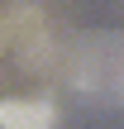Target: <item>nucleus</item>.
I'll use <instances>...</instances> for the list:
<instances>
[{
    "label": "nucleus",
    "instance_id": "f257e3e1",
    "mask_svg": "<svg viewBox=\"0 0 124 129\" xmlns=\"http://www.w3.org/2000/svg\"><path fill=\"white\" fill-rule=\"evenodd\" d=\"M57 105L43 96H10L0 101V129H53Z\"/></svg>",
    "mask_w": 124,
    "mask_h": 129
},
{
    "label": "nucleus",
    "instance_id": "f03ea898",
    "mask_svg": "<svg viewBox=\"0 0 124 129\" xmlns=\"http://www.w3.org/2000/svg\"><path fill=\"white\" fill-rule=\"evenodd\" d=\"M115 101H124V62H119V81H115Z\"/></svg>",
    "mask_w": 124,
    "mask_h": 129
},
{
    "label": "nucleus",
    "instance_id": "7ed1b4c3",
    "mask_svg": "<svg viewBox=\"0 0 124 129\" xmlns=\"http://www.w3.org/2000/svg\"><path fill=\"white\" fill-rule=\"evenodd\" d=\"M5 38H10V24L0 19V53H5Z\"/></svg>",
    "mask_w": 124,
    "mask_h": 129
}]
</instances>
